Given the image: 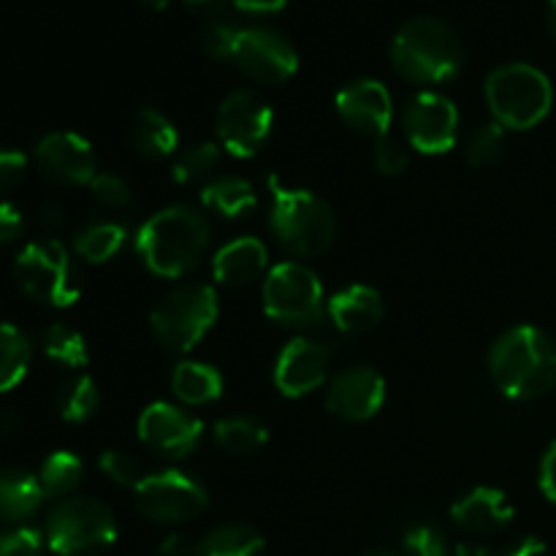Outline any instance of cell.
<instances>
[{"instance_id":"obj_1","label":"cell","mask_w":556,"mask_h":556,"mask_svg":"<svg viewBox=\"0 0 556 556\" xmlns=\"http://www.w3.org/2000/svg\"><path fill=\"white\" fill-rule=\"evenodd\" d=\"M489 372L510 400H541L556 386V342L535 326H514L494 340Z\"/></svg>"},{"instance_id":"obj_2","label":"cell","mask_w":556,"mask_h":556,"mask_svg":"<svg viewBox=\"0 0 556 556\" xmlns=\"http://www.w3.org/2000/svg\"><path fill=\"white\" fill-rule=\"evenodd\" d=\"M210 248V223L193 206H166L141 226L136 253L157 277L177 280L193 271Z\"/></svg>"},{"instance_id":"obj_3","label":"cell","mask_w":556,"mask_h":556,"mask_svg":"<svg viewBox=\"0 0 556 556\" xmlns=\"http://www.w3.org/2000/svg\"><path fill=\"white\" fill-rule=\"evenodd\" d=\"M391 63L413 85H440L454 79L465 63L462 38L438 16H413L391 41Z\"/></svg>"},{"instance_id":"obj_4","label":"cell","mask_w":556,"mask_h":556,"mask_svg":"<svg viewBox=\"0 0 556 556\" xmlns=\"http://www.w3.org/2000/svg\"><path fill=\"white\" fill-rule=\"evenodd\" d=\"M269 228L277 244L296 258H315L337 239L334 210L309 190L286 188L271 179Z\"/></svg>"},{"instance_id":"obj_5","label":"cell","mask_w":556,"mask_h":556,"mask_svg":"<svg viewBox=\"0 0 556 556\" xmlns=\"http://www.w3.org/2000/svg\"><path fill=\"white\" fill-rule=\"evenodd\" d=\"M486 103L494 123L510 130H530L552 112L554 87L535 65L508 63L489 74Z\"/></svg>"},{"instance_id":"obj_6","label":"cell","mask_w":556,"mask_h":556,"mask_svg":"<svg viewBox=\"0 0 556 556\" xmlns=\"http://www.w3.org/2000/svg\"><path fill=\"white\" fill-rule=\"evenodd\" d=\"M220 304L212 286L188 282L168 291L150 313V326L155 340L168 353H188L210 334L217 324Z\"/></svg>"},{"instance_id":"obj_7","label":"cell","mask_w":556,"mask_h":556,"mask_svg":"<svg viewBox=\"0 0 556 556\" xmlns=\"http://www.w3.org/2000/svg\"><path fill=\"white\" fill-rule=\"evenodd\" d=\"M49 552L58 556H101L117 541V519L92 497H65L47 516Z\"/></svg>"},{"instance_id":"obj_8","label":"cell","mask_w":556,"mask_h":556,"mask_svg":"<svg viewBox=\"0 0 556 556\" xmlns=\"http://www.w3.org/2000/svg\"><path fill=\"white\" fill-rule=\"evenodd\" d=\"M14 280L25 296L49 307H71L81 296L79 266L71 258L68 248L54 239L27 244L16 255Z\"/></svg>"},{"instance_id":"obj_9","label":"cell","mask_w":556,"mask_h":556,"mask_svg":"<svg viewBox=\"0 0 556 556\" xmlns=\"http://www.w3.org/2000/svg\"><path fill=\"white\" fill-rule=\"evenodd\" d=\"M264 309L288 329H313L324 320V286L309 266L286 261L264 280Z\"/></svg>"},{"instance_id":"obj_10","label":"cell","mask_w":556,"mask_h":556,"mask_svg":"<svg viewBox=\"0 0 556 556\" xmlns=\"http://www.w3.org/2000/svg\"><path fill=\"white\" fill-rule=\"evenodd\" d=\"M134 494L139 514L155 525H185L199 519L210 505L206 489L179 470L147 476Z\"/></svg>"},{"instance_id":"obj_11","label":"cell","mask_w":556,"mask_h":556,"mask_svg":"<svg viewBox=\"0 0 556 556\" xmlns=\"http://www.w3.org/2000/svg\"><path fill=\"white\" fill-rule=\"evenodd\" d=\"M275 112L255 90H233L217 106V139L233 157H253L264 150Z\"/></svg>"},{"instance_id":"obj_12","label":"cell","mask_w":556,"mask_h":556,"mask_svg":"<svg viewBox=\"0 0 556 556\" xmlns=\"http://www.w3.org/2000/svg\"><path fill=\"white\" fill-rule=\"evenodd\" d=\"M231 63L258 85H286L299 68V54L282 33L271 27H242Z\"/></svg>"},{"instance_id":"obj_13","label":"cell","mask_w":556,"mask_h":556,"mask_svg":"<svg viewBox=\"0 0 556 556\" xmlns=\"http://www.w3.org/2000/svg\"><path fill=\"white\" fill-rule=\"evenodd\" d=\"M402 125H405V136L413 150L424 155H443L456 144L459 109L443 92L424 90L407 101Z\"/></svg>"},{"instance_id":"obj_14","label":"cell","mask_w":556,"mask_h":556,"mask_svg":"<svg viewBox=\"0 0 556 556\" xmlns=\"http://www.w3.org/2000/svg\"><path fill=\"white\" fill-rule=\"evenodd\" d=\"M204 424L193 413L179 410L168 402H152L139 416V440L166 459H185L199 448Z\"/></svg>"},{"instance_id":"obj_15","label":"cell","mask_w":556,"mask_h":556,"mask_svg":"<svg viewBox=\"0 0 556 556\" xmlns=\"http://www.w3.org/2000/svg\"><path fill=\"white\" fill-rule=\"evenodd\" d=\"M38 172L54 185H90L96 177V152L87 139L71 130H58V134L43 136L33 152Z\"/></svg>"},{"instance_id":"obj_16","label":"cell","mask_w":556,"mask_h":556,"mask_svg":"<svg viewBox=\"0 0 556 556\" xmlns=\"http://www.w3.org/2000/svg\"><path fill=\"white\" fill-rule=\"evenodd\" d=\"M331 351L313 337H296L282 348L275 364V386L280 394L299 400L313 394L329 378Z\"/></svg>"},{"instance_id":"obj_17","label":"cell","mask_w":556,"mask_h":556,"mask_svg":"<svg viewBox=\"0 0 556 556\" xmlns=\"http://www.w3.org/2000/svg\"><path fill=\"white\" fill-rule=\"evenodd\" d=\"M337 114L348 128L378 141L389 136L391 119H394V101H391V92L383 81L358 79L337 92Z\"/></svg>"},{"instance_id":"obj_18","label":"cell","mask_w":556,"mask_h":556,"mask_svg":"<svg viewBox=\"0 0 556 556\" xmlns=\"http://www.w3.org/2000/svg\"><path fill=\"white\" fill-rule=\"evenodd\" d=\"M386 402L383 375L372 367H351L334 375L326 391V407L342 421L362 424L378 416Z\"/></svg>"},{"instance_id":"obj_19","label":"cell","mask_w":556,"mask_h":556,"mask_svg":"<svg viewBox=\"0 0 556 556\" xmlns=\"http://www.w3.org/2000/svg\"><path fill=\"white\" fill-rule=\"evenodd\" d=\"M451 519L472 535H492V532H500L510 525L514 505L500 489L476 486L451 505Z\"/></svg>"},{"instance_id":"obj_20","label":"cell","mask_w":556,"mask_h":556,"mask_svg":"<svg viewBox=\"0 0 556 556\" xmlns=\"http://www.w3.org/2000/svg\"><path fill=\"white\" fill-rule=\"evenodd\" d=\"M383 296L369 286H348L334 293L326 307V315L342 334H364L383 320Z\"/></svg>"},{"instance_id":"obj_21","label":"cell","mask_w":556,"mask_h":556,"mask_svg":"<svg viewBox=\"0 0 556 556\" xmlns=\"http://www.w3.org/2000/svg\"><path fill=\"white\" fill-rule=\"evenodd\" d=\"M266 261H269V255H266L264 242L255 237H242L217 250L215 261H212V271H215V280L223 282V286L242 288L264 275Z\"/></svg>"},{"instance_id":"obj_22","label":"cell","mask_w":556,"mask_h":556,"mask_svg":"<svg viewBox=\"0 0 556 556\" xmlns=\"http://www.w3.org/2000/svg\"><path fill=\"white\" fill-rule=\"evenodd\" d=\"M43 489L38 476L16 467H0V525H22L43 503Z\"/></svg>"},{"instance_id":"obj_23","label":"cell","mask_w":556,"mask_h":556,"mask_svg":"<svg viewBox=\"0 0 556 556\" xmlns=\"http://www.w3.org/2000/svg\"><path fill=\"white\" fill-rule=\"evenodd\" d=\"M130 144L147 161H163L179 152L177 125L157 109H141L130 125Z\"/></svg>"},{"instance_id":"obj_24","label":"cell","mask_w":556,"mask_h":556,"mask_svg":"<svg viewBox=\"0 0 556 556\" xmlns=\"http://www.w3.org/2000/svg\"><path fill=\"white\" fill-rule=\"evenodd\" d=\"M172 389L185 405H212L223 394V375L212 364L182 362L172 375Z\"/></svg>"},{"instance_id":"obj_25","label":"cell","mask_w":556,"mask_h":556,"mask_svg":"<svg viewBox=\"0 0 556 556\" xmlns=\"http://www.w3.org/2000/svg\"><path fill=\"white\" fill-rule=\"evenodd\" d=\"M264 546V535L255 527L231 521V525H220L204 541H199V554L195 556H261Z\"/></svg>"},{"instance_id":"obj_26","label":"cell","mask_w":556,"mask_h":556,"mask_svg":"<svg viewBox=\"0 0 556 556\" xmlns=\"http://www.w3.org/2000/svg\"><path fill=\"white\" fill-rule=\"evenodd\" d=\"M201 201L210 212L220 217H242L244 212L258 204L255 190L242 177H215L201 190Z\"/></svg>"},{"instance_id":"obj_27","label":"cell","mask_w":556,"mask_h":556,"mask_svg":"<svg viewBox=\"0 0 556 556\" xmlns=\"http://www.w3.org/2000/svg\"><path fill=\"white\" fill-rule=\"evenodd\" d=\"M33 345L14 324H0V394L16 389L30 367Z\"/></svg>"},{"instance_id":"obj_28","label":"cell","mask_w":556,"mask_h":556,"mask_svg":"<svg viewBox=\"0 0 556 556\" xmlns=\"http://www.w3.org/2000/svg\"><path fill=\"white\" fill-rule=\"evenodd\" d=\"M212 434H215V443L220 445L228 454H253V451H261L269 440V429L253 416H228L220 418V421L212 427Z\"/></svg>"},{"instance_id":"obj_29","label":"cell","mask_w":556,"mask_h":556,"mask_svg":"<svg viewBox=\"0 0 556 556\" xmlns=\"http://www.w3.org/2000/svg\"><path fill=\"white\" fill-rule=\"evenodd\" d=\"M125 239H128V233H125L119 223L98 220L76 233L74 250L87 264H106V261H112L123 250Z\"/></svg>"},{"instance_id":"obj_30","label":"cell","mask_w":556,"mask_h":556,"mask_svg":"<svg viewBox=\"0 0 556 556\" xmlns=\"http://www.w3.org/2000/svg\"><path fill=\"white\" fill-rule=\"evenodd\" d=\"M101 407V391L90 375H76L65 380L58 391V413L68 424H85Z\"/></svg>"},{"instance_id":"obj_31","label":"cell","mask_w":556,"mask_h":556,"mask_svg":"<svg viewBox=\"0 0 556 556\" xmlns=\"http://www.w3.org/2000/svg\"><path fill=\"white\" fill-rule=\"evenodd\" d=\"M217 163H220V147L215 141H195L174 155L172 177L179 185H199L215 174Z\"/></svg>"},{"instance_id":"obj_32","label":"cell","mask_w":556,"mask_h":556,"mask_svg":"<svg viewBox=\"0 0 556 556\" xmlns=\"http://www.w3.org/2000/svg\"><path fill=\"white\" fill-rule=\"evenodd\" d=\"M85 476V465L76 454L71 451H54L52 456H47L38 472V483H41L43 494L47 497H68L76 486L81 483Z\"/></svg>"},{"instance_id":"obj_33","label":"cell","mask_w":556,"mask_h":556,"mask_svg":"<svg viewBox=\"0 0 556 556\" xmlns=\"http://www.w3.org/2000/svg\"><path fill=\"white\" fill-rule=\"evenodd\" d=\"M43 353H47L52 362L65 364V367L76 369L85 367L90 362V351H87V340L76 329L65 324H52L43 329L41 334Z\"/></svg>"},{"instance_id":"obj_34","label":"cell","mask_w":556,"mask_h":556,"mask_svg":"<svg viewBox=\"0 0 556 556\" xmlns=\"http://www.w3.org/2000/svg\"><path fill=\"white\" fill-rule=\"evenodd\" d=\"M505 147H508V139H505V128L500 123H486L478 130H472L470 139H467V163L470 166H492L500 157L505 155Z\"/></svg>"},{"instance_id":"obj_35","label":"cell","mask_w":556,"mask_h":556,"mask_svg":"<svg viewBox=\"0 0 556 556\" xmlns=\"http://www.w3.org/2000/svg\"><path fill=\"white\" fill-rule=\"evenodd\" d=\"M239 33H242V27L228 20V16L210 20L204 25V30H201V49L215 60H231Z\"/></svg>"},{"instance_id":"obj_36","label":"cell","mask_w":556,"mask_h":556,"mask_svg":"<svg viewBox=\"0 0 556 556\" xmlns=\"http://www.w3.org/2000/svg\"><path fill=\"white\" fill-rule=\"evenodd\" d=\"M98 467H101V472L109 478V481L125 489H136L147 478L139 462H136L130 454H125V451H117V448L103 451L101 459H98Z\"/></svg>"},{"instance_id":"obj_37","label":"cell","mask_w":556,"mask_h":556,"mask_svg":"<svg viewBox=\"0 0 556 556\" xmlns=\"http://www.w3.org/2000/svg\"><path fill=\"white\" fill-rule=\"evenodd\" d=\"M405 556H448V541L432 525H416L402 538Z\"/></svg>"},{"instance_id":"obj_38","label":"cell","mask_w":556,"mask_h":556,"mask_svg":"<svg viewBox=\"0 0 556 556\" xmlns=\"http://www.w3.org/2000/svg\"><path fill=\"white\" fill-rule=\"evenodd\" d=\"M47 538L25 525L0 532V556H41Z\"/></svg>"},{"instance_id":"obj_39","label":"cell","mask_w":556,"mask_h":556,"mask_svg":"<svg viewBox=\"0 0 556 556\" xmlns=\"http://www.w3.org/2000/svg\"><path fill=\"white\" fill-rule=\"evenodd\" d=\"M90 193L103 210H125L130 204V188L123 177L112 172H101L92 177Z\"/></svg>"},{"instance_id":"obj_40","label":"cell","mask_w":556,"mask_h":556,"mask_svg":"<svg viewBox=\"0 0 556 556\" xmlns=\"http://www.w3.org/2000/svg\"><path fill=\"white\" fill-rule=\"evenodd\" d=\"M375 168L386 177H400L407 166H410V155H407L405 147L400 144L396 139L391 136H383V139L375 141Z\"/></svg>"},{"instance_id":"obj_41","label":"cell","mask_w":556,"mask_h":556,"mask_svg":"<svg viewBox=\"0 0 556 556\" xmlns=\"http://www.w3.org/2000/svg\"><path fill=\"white\" fill-rule=\"evenodd\" d=\"M27 157L20 150H5L0 147V193H9L25 179Z\"/></svg>"},{"instance_id":"obj_42","label":"cell","mask_w":556,"mask_h":556,"mask_svg":"<svg viewBox=\"0 0 556 556\" xmlns=\"http://www.w3.org/2000/svg\"><path fill=\"white\" fill-rule=\"evenodd\" d=\"M25 231V217L9 201H0V244H11Z\"/></svg>"},{"instance_id":"obj_43","label":"cell","mask_w":556,"mask_h":556,"mask_svg":"<svg viewBox=\"0 0 556 556\" xmlns=\"http://www.w3.org/2000/svg\"><path fill=\"white\" fill-rule=\"evenodd\" d=\"M36 220L43 231H49V233L60 231V228L65 226V206L60 204V201H43V204L38 206Z\"/></svg>"},{"instance_id":"obj_44","label":"cell","mask_w":556,"mask_h":556,"mask_svg":"<svg viewBox=\"0 0 556 556\" xmlns=\"http://www.w3.org/2000/svg\"><path fill=\"white\" fill-rule=\"evenodd\" d=\"M541 489L548 500L556 505V440L548 445L541 462Z\"/></svg>"},{"instance_id":"obj_45","label":"cell","mask_w":556,"mask_h":556,"mask_svg":"<svg viewBox=\"0 0 556 556\" xmlns=\"http://www.w3.org/2000/svg\"><path fill=\"white\" fill-rule=\"evenodd\" d=\"M199 554V543L190 541L182 532H172L168 538H163L161 543V556H195Z\"/></svg>"},{"instance_id":"obj_46","label":"cell","mask_w":556,"mask_h":556,"mask_svg":"<svg viewBox=\"0 0 556 556\" xmlns=\"http://www.w3.org/2000/svg\"><path fill=\"white\" fill-rule=\"evenodd\" d=\"M185 5H188L193 14L204 16L206 22L210 20H220V16H226V9L233 3V0H182Z\"/></svg>"},{"instance_id":"obj_47","label":"cell","mask_w":556,"mask_h":556,"mask_svg":"<svg viewBox=\"0 0 556 556\" xmlns=\"http://www.w3.org/2000/svg\"><path fill=\"white\" fill-rule=\"evenodd\" d=\"M239 11L244 14H275L288 5V0H233Z\"/></svg>"},{"instance_id":"obj_48","label":"cell","mask_w":556,"mask_h":556,"mask_svg":"<svg viewBox=\"0 0 556 556\" xmlns=\"http://www.w3.org/2000/svg\"><path fill=\"white\" fill-rule=\"evenodd\" d=\"M505 556H548V546L541 538H525V541L516 543Z\"/></svg>"},{"instance_id":"obj_49","label":"cell","mask_w":556,"mask_h":556,"mask_svg":"<svg viewBox=\"0 0 556 556\" xmlns=\"http://www.w3.org/2000/svg\"><path fill=\"white\" fill-rule=\"evenodd\" d=\"M16 429H20V416L14 410H9V407H0V443L9 440Z\"/></svg>"},{"instance_id":"obj_50","label":"cell","mask_w":556,"mask_h":556,"mask_svg":"<svg viewBox=\"0 0 556 556\" xmlns=\"http://www.w3.org/2000/svg\"><path fill=\"white\" fill-rule=\"evenodd\" d=\"M454 556H497V554H494L492 548L481 546V543H459Z\"/></svg>"},{"instance_id":"obj_51","label":"cell","mask_w":556,"mask_h":556,"mask_svg":"<svg viewBox=\"0 0 556 556\" xmlns=\"http://www.w3.org/2000/svg\"><path fill=\"white\" fill-rule=\"evenodd\" d=\"M546 25H548V33H552V38L556 43V0H548L546 3Z\"/></svg>"},{"instance_id":"obj_52","label":"cell","mask_w":556,"mask_h":556,"mask_svg":"<svg viewBox=\"0 0 556 556\" xmlns=\"http://www.w3.org/2000/svg\"><path fill=\"white\" fill-rule=\"evenodd\" d=\"M362 556H405V554L391 552V548H369V552L362 554Z\"/></svg>"},{"instance_id":"obj_53","label":"cell","mask_w":556,"mask_h":556,"mask_svg":"<svg viewBox=\"0 0 556 556\" xmlns=\"http://www.w3.org/2000/svg\"><path fill=\"white\" fill-rule=\"evenodd\" d=\"M141 5H147V9H155V11H163L168 5V0H139Z\"/></svg>"}]
</instances>
